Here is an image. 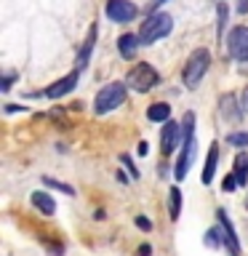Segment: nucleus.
Returning <instances> with one entry per match:
<instances>
[{
  "label": "nucleus",
  "instance_id": "f257e3e1",
  "mask_svg": "<svg viewBox=\"0 0 248 256\" xmlns=\"http://www.w3.org/2000/svg\"><path fill=\"white\" fill-rule=\"evenodd\" d=\"M171 30H174V19L168 14H150V19L142 24V30H139V43L142 46H152V43H158V40H163L166 35H171Z\"/></svg>",
  "mask_w": 248,
  "mask_h": 256
},
{
  "label": "nucleus",
  "instance_id": "f03ea898",
  "mask_svg": "<svg viewBox=\"0 0 248 256\" xmlns=\"http://www.w3.org/2000/svg\"><path fill=\"white\" fill-rule=\"evenodd\" d=\"M126 96H128L126 83H107L99 94H96V99H94V112H96V115H107V112L118 110L120 104L126 102Z\"/></svg>",
  "mask_w": 248,
  "mask_h": 256
},
{
  "label": "nucleus",
  "instance_id": "7ed1b4c3",
  "mask_svg": "<svg viewBox=\"0 0 248 256\" xmlns=\"http://www.w3.org/2000/svg\"><path fill=\"white\" fill-rule=\"evenodd\" d=\"M211 67V54L206 51V48H198V51H192V56L187 59L184 64V72H182V80L187 88H198V83L203 80V75L208 72Z\"/></svg>",
  "mask_w": 248,
  "mask_h": 256
},
{
  "label": "nucleus",
  "instance_id": "20e7f679",
  "mask_svg": "<svg viewBox=\"0 0 248 256\" xmlns=\"http://www.w3.org/2000/svg\"><path fill=\"white\" fill-rule=\"evenodd\" d=\"M158 83H160L158 70L152 67V64H147V62H142V64H136V67H131V70H128V75H126V86L134 88V91H139V94L152 91Z\"/></svg>",
  "mask_w": 248,
  "mask_h": 256
},
{
  "label": "nucleus",
  "instance_id": "39448f33",
  "mask_svg": "<svg viewBox=\"0 0 248 256\" xmlns=\"http://www.w3.org/2000/svg\"><path fill=\"white\" fill-rule=\"evenodd\" d=\"M227 51L232 59L248 62V27H235L227 35Z\"/></svg>",
  "mask_w": 248,
  "mask_h": 256
},
{
  "label": "nucleus",
  "instance_id": "423d86ee",
  "mask_svg": "<svg viewBox=\"0 0 248 256\" xmlns=\"http://www.w3.org/2000/svg\"><path fill=\"white\" fill-rule=\"evenodd\" d=\"M104 11H107V16H110L112 22L126 24V22H131V19H134L139 8H136L131 0H107V8H104Z\"/></svg>",
  "mask_w": 248,
  "mask_h": 256
},
{
  "label": "nucleus",
  "instance_id": "0eeeda50",
  "mask_svg": "<svg viewBox=\"0 0 248 256\" xmlns=\"http://www.w3.org/2000/svg\"><path fill=\"white\" fill-rule=\"evenodd\" d=\"M179 142H184L182 126H179V123H174V120L163 123V131H160V152H163V155H171Z\"/></svg>",
  "mask_w": 248,
  "mask_h": 256
},
{
  "label": "nucleus",
  "instance_id": "6e6552de",
  "mask_svg": "<svg viewBox=\"0 0 248 256\" xmlns=\"http://www.w3.org/2000/svg\"><path fill=\"white\" fill-rule=\"evenodd\" d=\"M216 219H219V227H222V232H224V243H227L230 254H232V256H240V240H238V232H235V227H232L227 211H224V208H219V211H216Z\"/></svg>",
  "mask_w": 248,
  "mask_h": 256
},
{
  "label": "nucleus",
  "instance_id": "1a4fd4ad",
  "mask_svg": "<svg viewBox=\"0 0 248 256\" xmlns=\"http://www.w3.org/2000/svg\"><path fill=\"white\" fill-rule=\"evenodd\" d=\"M195 160V134L192 136H184V142H182V155L179 160H176V179H184L190 171V163Z\"/></svg>",
  "mask_w": 248,
  "mask_h": 256
},
{
  "label": "nucleus",
  "instance_id": "9d476101",
  "mask_svg": "<svg viewBox=\"0 0 248 256\" xmlns=\"http://www.w3.org/2000/svg\"><path fill=\"white\" fill-rule=\"evenodd\" d=\"M240 104H243V102H238L235 94H224L219 99V112H222V118L227 120V123H240V120H243V110H240Z\"/></svg>",
  "mask_w": 248,
  "mask_h": 256
},
{
  "label": "nucleus",
  "instance_id": "9b49d317",
  "mask_svg": "<svg viewBox=\"0 0 248 256\" xmlns=\"http://www.w3.org/2000/svg\"><path fill=\"white\" fill-rule=\"evenodd\" d=\"M78 80H80V72L75 70V72H70V75H64L62 80H56L54 86H48L46 88V96H48V99H62L64 94H70L72 88L78 86Z\"/></svg>",
  "mask_w": 248,
  "mask_h": 256
},
{
  "label": "nucleus",
  "instance_id": "f8f14e48",
  "mask_svg": "<svg viewBox=\"0 0 248 256\" xmlns=\"http://www.w3.org/2000/svg\"><path fill=\"white\" fill-rule=\"evenodd\" d=\"M139 35H131V32H126V35H120L118 38V51L123 59H134L136 51H139Z\"/></svg>",
  "mask_w": 248,
  "mask_h": 256
},
{
  "label": "nucleus",
  "instance_id": "ddd939ff",
  "mask_svg": "<svg viewBox=\"0 0 248 256\" xmlns=\"http://www.w3.org/2000/svg\"><path fill=\"white\" fill-rule=\"evenodd\" d=\"M30 200H32V206H35L40 214H46V216L56 214V203H54V198L48 195V192H32Z\"/></svg>",
  "mask_w": 248,
  "mask_h": 256
},
{
  "label": "nucleus",
  "instance_id": "4468645a",
  "mask_svg": "<svg viewBox=\"0 0 248 256\" xmlns=\"http://www.w3.org/2000/svg\"><path fill=\"white\" fill-rule=\"evenodd\" d=\"M216 163H219V147H216V142L208 147V158H206V166H203V184H211L214 182V171H216Z\"/></svg>",
  "mask_w": 248,
  "mask_h": 256
},
{
  "label": "nucleus",
  "instance_id": "2eb2a0df",
  "mask_svg": "<svg viewBox=\"0 0 248 256\" xmlns=\"http://www.w3.org/2000/svg\"><path fill=\"white\" fill-rule=\"evenodd\" d=\"M147 118L152 123H168V120H171V107H168L166 102H158L147 110Z\"/></svg>",
  "mask_w": 248,
  "mask_h": 256
},
{
  "label": "nucleus",
  "instance_id": "dca6fc26",
  "mask_svg": "<svg viewBox=\"0 0 248 256\" xmlns=\"http://www.w3.org/2000/svg\"><path fill=\"white\" fill-rule=\"evenodd\" d=\"M168 216H171V222H176L182 216V190L179 187H171V195H168Z\"/></svg>",
  "mask_w": 248,
  "mask_h": 256
},
{
  "label": "nucleus",
  "instance_id": "f3484780",
  "mask_svg": "<svg viewBox=\"0 0 248 256\" xmlns=\"http://www.w3.org/2000/svg\"><path fill=\"white\" fill-rule=\"evenodd\" d=\"M232 174L238 176L240 187L248 182V152H240V155L235 158V168H232Z\"/></svg>",
  "mask_w": 248,
  "mask_h": 256
},
{
  "label": "nucleus",
  "instance_id": "a211bd4d",
  "mask_svg": "<svg viewBox=\"0 0 248 256\" xmlns=\"http://www.w3.org/2000/svg\"><path fill=\"white\" fill-rule=\"evenodd\" d=\"M94 43H96V24L91 27V32H88V40H86L83 51H80V56H78V67H86V64H88V59H91V51H94Z\"/></svg>",
  "mask_w": 248,
  "mask_h": 256
},
{
  "label": "nucleus",
  "instance_id": "6ab92c4d",
  "mask_svg": "<svg viewBox=\"0 0 248 256\" xmlns=\"http://www.w3.org/2000/svg\"><path fill=\"white\" fill-rule=\"evenodd\" d=\"M227 16H230L227 3H219V6H216V30H219V35H224V27H227Z\"/></svg>",
  "mask_w": 248,
  "mask_h": 256
},
{
  "label": "nucleus",
  "instance_id": "aec40b11",
  "mask_svg": "<svg viewBox=\"0 0 248 256\" xmlns=\"http://www.w3.org/2000/svg\"><path fill=\"white\" fill-rule=\"evenodd\" d=\"M227 144H232V147H248V131H235L227 136Z\"/></svg>",
  "mask_w": 248,
  "mask_h": 256
},
{
  "label": "nucleus",
  "instance_id": "412c9836",
  "mask_svg": "<svg viewBox=\"0 0 248 256\" xmlns=\"http://www.w3.org/2000/svg\"><path fill=\"white\" fill-rule=\"evenodd\" d=\"M43 184H46V187H54V190L64 192V195H75V190H72L70 184H64V182H56V179H51V176H43Z\"/></svg>",
  "mask_w": 248,
  "mask_h": 256
},
{
  "label": "nucleus",
  "instance_id": "4be33fe9",
  "mask_svg": "<svg viewBox=\"0 0 248 256\" xmlns=\"http://www.w3.org/2000/svg\"><path fill=\"white\" fill-rule=\"evenodd\" d=\"M224 240V232H222V227H211L206 232V246H219Z\"/></svg>",
  "mask_w": 248,
  "mask_h": 256
},
{
  "label": "nucleus",
  "instance_id": "5701e85b",
  "mask_svg": "<svg viewBox=\"0 0 248 256\" xmlns=\"http://www.w3.org/2000/svg\"><path fill=\"white\" fill-rule=\"evenodd\" d=\"M222 187H224V192H235V190L240 187V182H238V176H235V174H230V176H227V179H224V184H222Z\"/></svg>",
  "mask_w": 248,
  "mask_h": 256
},
{
  "label": "nucleus",
  "instance_id": "b1692460",
  "mask_svg": "<svg viewBox=\"0 0 248 256\" xmlns=\"http://www.w3.org/2000/svg\"><path fill=\"white\" fill-rule=\"evenodd\" d=\"M134 224H136V227H139L142 232H150V230H152V222L147 219V216H136Z\"/></svg>",
  "mask_w": 248,
  "mask_h": 256
},
{
  "label": "nucleus",
  "instance_id": "393cba45",
  "mask_svg": "<svg viewBox=\"0 0 248 256\" xmlns=\"http://www.w3.org/2000/svg\"><path fill=\"white\" fill-rule=\"evenodd\" d=\"M120 163H123V166L128 168V171H131V176H134V179L139 176V171H136V166H134V160L128 158V155H120Z\"/></svg>",
  "mask_w": 248,
  "mask_h": 256
},
{
  "label": "nucleus",
  "instance_id": "a878e982",
  "mask_svg": "<svg viewBox=\"0 0 248 256\" xmlns=\"http://www.w3.org/2000/svg\"><path fill=\"white\" fill-rule=\"evenodd\" d=\"M14 80H16V75H14V72H8V75L3 78V83H0V91H8V88H11V83H14Z\"/></svg>",
  "mask_w": 248,
  "mask_h": 256
},
{
  "label": "nucleus",
  "instance_id": "bb28decb",
  "mask_svg": "<svg viewBox=\"0 0 248 256\" xmlns=\"http://www.w3.org/2000/svg\"><path fill=\"white\" fill-rule=\"evenodd\" d=\"M136 254H139V256H152V246L144 243V246H139V251H136Z\"/></svg>",
  "mask_w": 248,
  "mask_h": 256
},
{
  "label": "nucleus",
  "instance_id": "cd10ccee",
  "mask_svg": "<svg viewBox=\"0 0 248 256\" xmlns=\"http://www.w3.org/2000/svg\"><path fill=\"white\" fill-rule=\"evenodd\" d=\"M238 11L240 14H248V0H238Z\"/></svg>",
  "mask_w": 248,
  "mask_h": 256
},
{
  "label": "nucleus",
  "instance_id": "c85d7f7f",
  "mask_svg": "<svg viewBox=\"0 0 248 256\" xmlns=\"http://www.w3.org/2000/svg\"><path fill=\"white\" fill-rule=\"evenodd\" d=\"M147 150H150L147 142H142V144H139V155H147Z\"/></svg>",
  "mask_w": 248,
  "mask_h": 256
},
{
  "label": "nucleus",
  "instance_id": "c756f323",
  "mask_svg": "<svg viewBox=\"0 0 248 256\" xmlns=\"http://www.w3.org/2000/svg\"><path fill=\"white\" fill-rule=\"evenodd\" d=\"M243 107H246V112H248V88L243 91Z\"/></svg>",
  "mask_w": 248,
  "mask_h": 256
},
{
  "label": "nucleus",
  "instance_id": "7c9ffc66",
  "mask_svg": "<svg viewBox=\"0 0 248 256\" xmlns=\"http://www.w3.org/2000/svg\"><path fill=\"white\" fill-rule=\"evenodd\" d=\"M163 3H168V0H152V8H160Z\"/></svg>",
  "mask_w": 248,
  "mask_h": 256
}]
</instances>
